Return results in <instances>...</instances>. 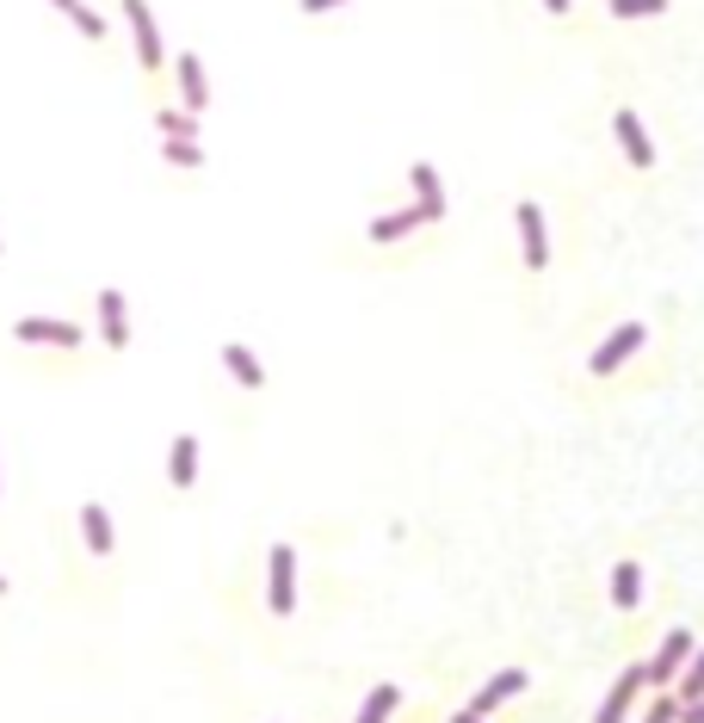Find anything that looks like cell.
Returning a JSON list of instances; mask_svg holds the SVG:
<instances>
[{"label":"cell","mask_w":704,"mask_h":723,"mask_svg":"<svg viewBox=\"0 0 704 723\" xmlns=\"http://www.w3.org/2000/svg\"><path fill=\"white\" fill-rule=\"evenodd\" d=\"M44 7H57V13H62L69 25H75V32H81L87 44H99V38H106V20H99V13L87 7V0H44Z\"/></svg>","instance_id":"16"},{"label":"cell","mask_w":704,"mask_h":723,"mask_svg":"<svg viewBox=\"0 0 704 723\" xmlns=\"http://www.w3.org/2000/svg\"><path fill=\"white\" fill-rule=\"evenodd\" d=\"M452 723H482V718H477V711H457V718H452Z\"/></svg>","instance_id":"27"},{"label":"cell","mask_w":704,"mask_h":723,"mask_svg":"<svg viewBox=\"0 0 704 723\" xmlns=\"http://www.w3.org/2000/svg\"><path fill=\"white\" fill-rule=\"evenodd\" d=\"M544 7H551V13H569V0H544Z\"/></svg>","instance_id":"28"},{"label":"cell","mask_w":704,"mask_h":723,"mask_svg":"<svg viewBox=\"0 0 704 723\" xmlns=\"http://www.w3.org/2000/svg\"><path fill=\"white\" fill-rule=\"evenodd\" d=\"M612 131H618V143H625V155L637 161V168L655 161V143H649V131H643V118H637V112H618V118H612Z\"/></svg>","instance_id":"13"},{"label":"cell","mask_w":704,"mask_h":723,"mask_svg":"<svg viewBox=\"0 0 704 723\" xmlns=\"http://www.w3.org/2000/svg\"><path fill=\"white\" fill-rule=\"evenodd\" d=\"M667 13V0H612V20H655Z\"/></svg>","instance_id":"21"},{"label":"cell","mask_w":704,"mask_h":723,"mask_svg":"<svg viewBox=\"0 0 704 723\" xmlns=\"http://www.w3.org/2000/svg\"><path fill=\"white\" fill-rule=\"evenodd\" d=\"M612 600H618L625 612L643 600V569H637V563H618V569H612Z\"/></svg>","instance_id":"18"},{"label":"cell","mask_w":704,"mask_h":723,"mask_svg":"<svg viewBox=\"0 0 704 723\" xmlns=\"http://www.w3.org/2000/svg\"><path fill=\"white\" fill-rule=\"evenodd\" d=\"M415 210L427 217V223L445 217V186H439V173L427 168V161H415Z\"/></svg>","instance_id":"14"},{"label":"cell","mask_w":704,"mask_h":723,"mask_svg":"<svg viewBox=\"0 0 704 723\" xmlns=\"http://www.w3.org/2000/svg\"><path fill=\"white\" fill-rule=\"evenodd\" d=\"M637 346H643V322H625V328H618V334H612L606 346H600V353H593L588 365L600 371V378H606V371H618V365H625L630 353H637Z\"/></svg>","instance_id":"9"},{"label":"cell","mask_w":704,"mask_h":723,"mask_svg":"<svg viewBox=\"0 0 704 723\" xmlns=\"http://www.w3.org/2000/svg\"><path fill=\"white\" fill-rule=\"evenodd\" d=\"M686 662H692V630H667V637H662V655L649 662V686H667Z\"/></svg>","instance_id":"8"},{"label":"cell","mask_w":704,"mask_h":723,"mask_svg":"<svg viewBox=\"0 0 704 723\" xmlns=\"http://www.w3.org/2000/svg\"><path fill=\"white\" fill-rule=\"evenodd\" d=\"M118 13H124V25H131V38H136V62L155 75L168 62V50H161V25H155L149 0H118Z\"/></svg>","instance_id":"3"},{"label":"cell","mask_w":704,"mask_h":723,"mask_svg":"<svg viewBox=\"0 0 704 723\" xmlns=\"http://www.w3.org/2000/svg\"><path fill=\"white\" fill-rule=\"evenodd\" d=\"M94 328H99V346H106V353H124V346H131V304H124L118 285H106L94 297Z\"/></svg>","instance_id":"2"},{"label":"cell","mask_w":704,"mask_h":723,"mask_svg":"<svg viewBox=\"0 0 704 723\" xmlns=\"http://www.w3.org/2000/svg\"><path fill=\"white\" fill-rule=\"evenodd\" d=\"M168 482L180 489V495H186L192 482H198V439H192V433H180V439L168 445Z\"/></svg>","instance_id":"12"},{"label":"cell","mask_w":704,"mask_h":723,"mask_svg":"<svg viewBox=\"0 0 704 723\" xmlns=\"http://www.w3.org/2000/svg\"><path fill=\"white\" fill-rule=\"evenodd\" d=\"M155 124H161V136H192V112H186V106H180V112H161Z\"/></svg>","instance_id":"23"},{"label":"cell","mask_w":704,"mask_h":723,"mask_svg":"<svg viewBox=\"0 0 704 723\" xmlns=\"http://www.w3.org/2000/svg\"><path fill=\"white\" fill-rule=\"evenodd\" d=\"M686 723H704V699H686Z\"/></svg>","instance_id":"26"},{"label":"cell","mask_w":704,"mask_h":723,"mask_svg":"<svg viewBox=\"0 0 704 723\" xmlns=\"http://www.w3.org/2000/svg\"><path fill=\"white\" fill-rule=\"evenodd\" d=\"M402 704V686H378L371 699H365V711H359V723H390V711Z\"/></svg>","instance_id":"20"},{"label":"cell","mask_w":704,"mask_h":723,"mask_svg":"<svg viewBox=\"0 0 704 723\" xmlns=\"http://www.w3.org/2000/svg\"><path fill=\"white\" fill-rule=\"evenodd\" d=\"M267 606L279 618H291V606H297V551L291 544H272L267 556Z\"/></svg>","instance_id":"4"},{"label":"cell","mask_w":704,"mask_h":723,"mask_svg":"<svg viewBox=\"0 0 704 723\" xmlns=\"http://www.w3.org/2000/svg\"><path fill=\"white\" fill-rule=\"evenodd\" d=\"M81 544L94 556L118 551V526H112V507H106V501H81Z\"/></svg>","instance_id":"5"},{"label":"cell","mask_w":704,"mask_h":723,"mask_svg":"<svg viewBox=\"0 0 704 723\" xmlns=\"http://www.w3.org/2000/svg\"><path fill=\"white\" fill-rule=\"evenodd\" d=\"M13 341H20V346H57V353H69V346H87V328L69 322V316H20V322H13Z\"/></svg>","instance_id":"1"},{"label":"cell","mask_w":704,"mask_h":723,"mask_svg":"<svg viewBox=\"0 0 704 723\" xmlns=\"http://www.w3.org/2000/svg\"><path fill=\"white\" fill-rule=\"evenodd\" d=\"M0 593H7V575H0Z\"/></svg>","instance_id":"29"},{"label":"cell","mask_w":704,"mask_h":723,"mask_svg":"<svg viewBox=\"0 0 704 723\" xmlns=\"http://www.w3.org/2000/svg\"><path fill=\"white\" fill-rule=\"evenodd\" d=\"M304 13H334V7H346V0H297Z\"/></svg>","instance_id":"25"},{"label":"cell","mask_w":704,"mask_h":723,"mask_svg":"<svg viewBox=\"0 0 704 723\" xmlns=\"http://www.w3.org/2000/svg\"><path fill=\"white\" fill-rule=\"evenodd\" d=\"M519 254H526L532 272L551 267V235H544V210L538 205H519Z\"/></svg>","instance_id":"7"},{"label":"cell","mask_w":704,"mask_h":723,"mask_svg":"<svg viewBox=\"0 0 704 723\" xmlns=\"http://www.w3.org/2000/svg\"><path fill=\"white\" fill-rule=\"evenodd\" d=\"M514 693H526V674H519V667H507V674H495V681L470 699V711H477V718H489V711H495V704H507Z\"/></svg>","instance_id":"15"},{"label":"cell","mask_w":704,"mask_h":723,"mask_svg":"<svg viewBox=\"0 0 704 723\" xmlns=\"http://www.w3.org/2000/svg\"><path fill=\"white\" fill-rule=\"evenodd\" d=\"M223 371L242 383V390H267V365L254 359V346H242V341L223 346Z\"/></svg>","instance_id":"11"},{"label":"cell","mask_w":704,"mask_h":723,"mask_svg":"<svg viewBox=\"0 0 704 723\" xmlns=\"http://www.w3.org/2000/svg\"><path fill=\"white\" fill-rule=\"evenodd\" d=\"M161 161L168 168H205V149H198V136H161Z\"/></svg>","instance_id":"17"},{"label":"cell","mask_w":704,"mask_h":723,"mask_svg":"<svg viewBox=\"0 0 704 723\" xmlns=\"http://www.w3.org/2000/svg\"><path fill=\"white\" fill-rule=\"evenodd\" d=\"M649 686V667H625L618 674V686H612L606 699H600V711H593V723H625L630 718V699Z\"/></svg>","instance_id":"6"},{"label":"cell","mask_w":704,"mask_h":723,"mask_svg":"<svg viewBox=\"0 0 704 723\" xmlns=\"http://www.w3.org/2000/svg\"><path fill=\"white\" fill-rule=\"evenodd\" d=\"M0 254H7V248H0Z\"/></svg>","instance_id":"30"},{"label":"cell","mask_w":704,"mask_h":723,"mask_svg":"<svg viewBox=\"0 0 704 723\" xmlns=\"http://www.w3.org/2000/svg\"><path fill=\"white\" fill-rule=\"evenodd\" d=\"M420 223H427L420 210H390V217H378V223H371V235H378V242H402V235H415Z\"/></svg>","instance_id":"19"},{"label":"cell","mask_w":704,"mask_h":723,"mask_svg":"<svg viewBox=\"0 0 704 723\" xmlns=\"http://www.w3.org/2000/svg\"><path fill=\"white\" fill-rule=\"evenodd\" d=\"M674 711H680V704H674V699H667V693H662V699H655V711H649L643 723H674Z\"/></svg>","instance_id":"24"},{"label":"cell","mask_w":704,"mask_h":723,"mask_svg":"<svg viewBox=\"0 0 704 723\" xmlns=\"http://www.w3.org/2000/svg\"><path fill=\"white\" fill-rule=\"evenodd\" d=\"M173 75H180V99H186V112L198 118V112H205V106H210V81H205V62H198V57H192V50H186V57L173 62Z\"/></svg>","instance_id":"10"},{"label":"cell","mask_w":704,"mask_h":723,"mask_svg":"<svg viewBox=\"0 0 704 723\" xmlns=\"http://www.w3.org/2000/svg\"><path fill=\"white\" fill-rule=\"evenodd\" d=\"M680 699H704V649L692 655V667H686V681H680Z\"/></svg>","instance_id":"22"}]
</instances>
